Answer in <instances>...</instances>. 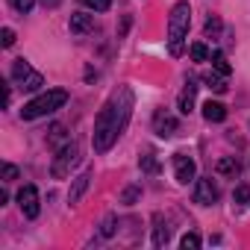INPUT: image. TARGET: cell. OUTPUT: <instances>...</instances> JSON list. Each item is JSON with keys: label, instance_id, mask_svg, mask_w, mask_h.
<instances>
[{"label": "cell", "instance_id": "obj_1", "mask_svg": "<svg viewBox=\"0 0 250 250\" xmlns=\"http://www.w3.org/2000/svg\"><path fill=\"white\" fill-rule=\"evenodd\" d=\"M133 103H136V97H133V91L127 85L118 88L106 100V106L100 109V115L94 121V139H91V145H94L97 153H106L118 142V136L124 133V127H127V121L133 115Z\"/></svg>", "mask_w": 250, "mask_h": 250}, {"label": "cell", "instance_id": "obj_2", "mask_svg": "<svg viewBox=\"0 0 250 250\" xmlns=\"http://www.w3.org/2000/svg\"><path fill=\"white\" fill-rule=\"evenodd\" d=\"M188 27H191V6L186 0H180L171 9V18H168V50H171V56L183 53V42L188 36Z\"/></svg>", "mask_w": 250, "mask_h": 250}, {"label": "cell", "instance_id": "obj_3", "mask_svg": "<svg viewBox=\"0 0 250 250\" xmlns=\"http://www.w3.org/2000/svg\"><path fill=\"white\" fill-rule=\"evenodd\" d=\"M65 103H68V91H65V88H47V91H42L39 97H33L30 103H24L21 118H24V121L44 118V115H50V112L62 109Z\"/></svg>", "mask_w": 250, "mask_h": 250}, {"label": "cell", "instance_id": "obj_4", "mask_svg": "<svg viewBox=\"0 0 250 250\" xmlns=\"http://www.w3.org/2000/svg\"><path fill=\"white\" fill-rule=\"evenodd\" d=\"M77 165H80V145H77V142H68V145H62L59 153L53 156L50 174H53L56 180H65V177H71V171H74Z\"/></svg>", "mask_w": 250, "mask_h": 250}, {"label": "cell", "instance_id": "obj_5", "mask_svg": "<svg viewBox=\"0 0 250 250\" xmlns=\"http://www.w3.org/2000/svg\"><path fill=\"white\" fill-rule=\"evenodd\" d=\"M9 77H12V83H15L21 91H36V88H42V85H44V77H42L39 71H33L27 59H15V62H12Z\"/></svg>", "mask_w": 250, "mask_h": 250}, {"label": "cell", "instance_id": "obj_6", "mask_svg": "<svg viewBox=\"0 0 250 250\" xmlns=\"http://www.w3.org/2000/svg\"><path fill=\"white\" fill-rule=\"evenodd\" d=\"M218 197H221V191H218V186L212 183V177H200V180L194 183V203L212 206V203H218Z\"/></svg>", "mask_w": 250, "mask_h": 250}, {"label": "cell", "instance_id": "obj_7", "mask_svg": "<svg viewBox=\"0 0 250 250\" xmlns=\"http://www.w3.org/2000/svg\"><path fill=\"white\" fill-rule=\"evenodd\" d=\"M153 133H156L159 139H171V136L177 133V118H174L168 109H159V112L153 115Z\"/></svg>", "mask_w": 250, "mask_h": 250}, {"label": "cell", "instance_id": "obj_8", "mask_svg": "<svg viewBox=\"0 0 250 250\" xmlns=\"http://www.w3.org/2000/svg\"><path fill=\"white\" fill-rule=\"evenodd\" d=\"M194 174H197V165H194V159L191 156H186V153H174V177H177V183H188V180H194Z\"/></svg>", "mask_w": 250, "mask_h": 250}, {"label": "cell", "instance_id": "obj_9", "mask_svg": "<svg viewBox=\"0 0 250 250\" xmlns=\"http://www.w3.org/2000/svg\"><path fill=\"white\" fill-rule=\"evenodd\" d=\"M18 206L27 218H39V188L36 186H24L18 191Z\"/></svg>", "mask_w": 250, "mask_h": 250}, {"label": "cell", "instance_id": "obj_10", "mask_svg": "<svg viewBox=\"0 0 250 250\" xmlns=\"http://www.w3.org/2000/svg\"><path fill=\"white\" fill-rule=\"evenodd\" d=\"M88 186H91V168H85L80 177H74V186H71V191H68V203H71V206L80 203V197L88 191Z\"/></svg>", "mask_w": 250, "mask_h": 250}, {"label": "cell", "instance_id": "obj_11", "mask_svg": "<svg viewBox=\"0 0 250 250\" xmlns=\"http://www.w3.org/2000/svg\"><path fill=\"white\" fill-rule=\"evenodd\" d=\"M71 33L74 36H85V33H91L94 30V21H91V15H83V12H74L71 15Z\"/></svg>", "mask_w": 250, "mask_h": 250}, {"label": "cell", "instance_id": "obj_12", "mask_svg": "<svg viewBox=\"0 0 250 250\" xmlns=\"http://www.w3.org/2000/svg\"><path fill=\"white\" fill-rule=\"evenodd\" d=\"M194 94H197V85L188 80V83H186V88L180 91V100H177V109H180L183 115H188V112H191V106H194Z\"/></svg>", "mask_w": 250, "mask_h": 250}, {"label": "cell", "instance_id": "obj_13", "mask_svg": "<svg viewBox=\"0 0 250 250\" xmlns=\"http://www.w3.org/2000/svg\"><path fill=\"white\" fill-rule=\"evenodd\" d=\"M203 118L212 121V124H221V121L227 118V106L218 103V100H206V103H203Z\"/></svg>", "mask_w": 250, "mask_h": 250}, {"label": "cell", "instance_id": "obj_14", "mask_svg": "<svg viewBox=\"0 0 250 250\" xmlns=\"http://www.w3.org/2000/svg\"><path fill=\"white\" fill-rule=\"evenodd\" d=\"M215 171H218L221 177H232V180H235V177L241 174V165H238L235 156H227V159H221V162L215 165Z\"/></svg>", "mask_w": 250, "mask_h": 250}, {"label": "cell", "instance_id": "obj_15", "mask_svg": "<svg viewBox=\"0 0 250 250\" xmlns=\"http://www.w3.org/2000/svg\"><path fill=\"white\" fill-rule=\"evenodd\" d=\"M209 62H212V68H215V71H218L221 77H229V74H232V65L227 62V56H224L221 50H215V53L209 56Z\"/></svg>", "mask_w": 250, "mask_h": 250}, {"label": "cell", "instance_id": "obj_16", "mask_svg": "<svg viewBox=\"0 0 250 250\" xmlns=\"http://www.w3.org/2000/svg\"><path fill=\"white\" fill-rule=\"evenodd\" d=\"M168 238H171V229H168V224H162V218L156 215V229H153V244H156V247H162V244H168Z\"/></svg>", "mask_w": 250, "mask_h": 250}, {"label": "cell", "instance_id": "obj_17", "mask_svg": "<svg viewBox=\"0 0 250 250\" xmlns=\"http://www.w3.org/2000/svg\"><path fill=\"white\" fill-rule=\"evenodd\" d=\"M232 203H238V206H250V188H247V186H235V191H232Z\"/></svg>", "mask_w": 250, "mask_h": 250}, {"label": "cell", "instance_id": "obj_18", "mask_svg": "<svg viewBox=\"0 0 250 250\" xmlns=\"http://www.w3.org/2000/svg\"><path fill=\"white\" fill-rule=\"evenodd\" d=\"M209 56H212V53H209V47H206V44H200V42H197V44H191V59H194V62H206Z\"/></svg>", "mask_w": 250, "mask_h": 250}, {"label": "cell", "instance_id": "obj_19", "mask_svg": "<svg viewBox=\"0 0 250 250\" xmlns=\"http://www.w3.org/2000/svg\"><path fill=\"white\" fill-rule=\"evenodd\" d=\"M142 171H147V174H156V171H159V159H156V153L142 156Z\"/></svg>", "mask_w": 250, "mask_h": 250}, {"label": "cell", "instance_id": "obj_20", "mask_svg": "<svg viewBox=\"0 0 250 250\" xmlns=\"http://www.w3.org/2000/svg\"><path fill=\"white\" fill-rule=\"evenodd\" d=\"M80 3H83L85 9H94V12H106V9L112 6V0H80Z\"/></svg>", "mask_w": 250, "mask_h": 250}, {"label": "cell", "instance_id": "obj_21", "mask_svg": "<svg viewBox=\"0 0 250 250\" xmlns=\"http://www.w3.org/2000/svg\"><path fill=\"white\" fill-rule=\"evenodd\" d=\"M203 80L209 83V88H212V91H218V94H224V91H227V83H224L221 77H215V74H206Z\"/></svg>", "mask_w": 250, "mask_h": 250}, {"label": "cell", "instance_id": "obj_22", "mask_svg": "<svg viewBox=\"0 0 250 250\" xmlns=\"http://www.w3.org/2000/svg\"><path fill=\"white\" fill-rule=\"evenodd\" d=\"M180 244H183L186 250H197V247H200V235H197V232H186Z\"/></svg>", "mask_w": 250, "mask_h": 250}, {"label": "cell", "instance_id": "obj_23", "mask_svg": "<svg viewBox=\"0 0 250 250\" xmlns=\"http://www.w3.org/2000/svg\"><path fill=\"white\" fill-rule=\"evenodd\" d=\"M33 3H36V0H9V6H12L15 12H21V15H27V12L33 9Z\"/></svg>", "mask_w": 250, "mask_h": 250}, {"label": "cell", "instance_id": "obj_24", "mask_svg": "<svg viewBox=\"0 0 250 250\" xmlns=\"http://www.w3.org/2000/svg\"><path fill=\"white\" fill-rule=\"evenodd\" d=\"M221 33V21L218 18H209L206 21V36H218Z\"/></svg>", "mask_w": 250, "mask_h": 250}, {"label": "cell", "instance_id": "obj_25", "mask_svg": "<svg viewBox=\"0 0 250 250\" xmlns=\"http://www.w3.org/2000/svg\"><path fill=\"white\" fill-rule=\"evenodd\" d=\"M112 232H115V218H112V215H109V218H106V221H103V227H100V235H106V238H109V235H112Z\"/></svg>", "mask_w": 250, "mask_h": 250}, {"label": "cell", "instance_id": "obj_26", "mask_svg": "<svg viewBox=\"0 0 250 250\" xmlns=\"http://www.w3.org/2000/svg\"><path fill=\"white\" fill-rule=\"evenodd\" d=\"M139 194H142V188H139V186H133V188H127V191H124V197H121V200H124V203H133Z\"/></svg>", "mask_w": 250, "mask_h": 250}, {"label": "cell", "instance_id": "obj_27", "mask_svg": "<svg viewBox=\"0 0 250 250\" xmlns=\"http://www.w3.org/2000/svg\"><path fill=\"white\" fill-rule=\"evenodd\" d=\"M0 39H3V47H12L15 44V33L9 27H3V33H0Z\"/></svg>", "mask_w": 250, "mask_h": 250}, {"label": "cell", "instance_id": "obj_28", "mask_svg": "<svg viewBox=\"0 0 250 250\" xmlns=\"http://www.w3.org/2000/svg\"><path fill=\"white\" fill-rule=\"evenodd\" d=\"M3 180H6V183L18 180V168H15V165H3Z\"/></svg>", "mask_w": 250, "mask_h": 250}, {"label": "cell", "instance_id": "obj_29", "mask_svg": "<svg viewBox=\"0 0 250 250\" xmlns=\"http://www.w3.org/2000/svg\"><path fill=\"white\" fill-rule=\"evenodd\" d=\"M42 3H44L47 9H53V6H59V3H62V0H42Z\"/></svg>", "mask_w": 250, "mask_h": 250}]
</instances>
